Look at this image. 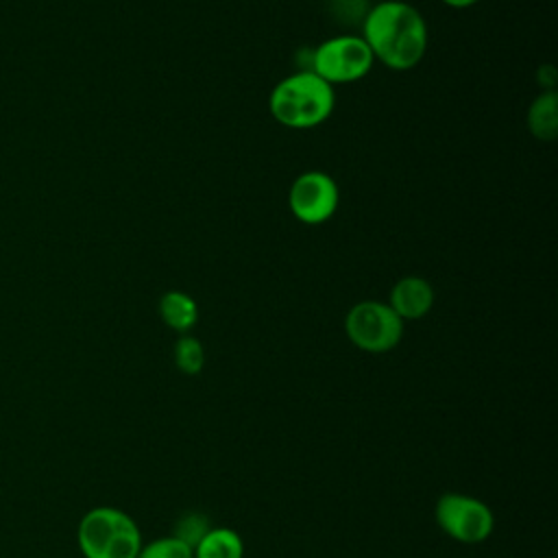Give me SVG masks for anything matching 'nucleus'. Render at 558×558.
Masks as SVG:
<instances>
[{
    "label": "nucleus",
    "instance_id": "1",
    "mask_svg": "<svg viewBox=\"0 0 558 558\" xmlns=\"http://www.w3.org/2000/svg\"><path fill=\"white\" fill-rule=\"evenodd\" d=\"M373 59L390 70H412L427 50V24L418 9L403 0H384L371 7L360 35Z\"/></svg>",
    "mask_w": 558,
    "mask_h": 558
},
{
    "label": "nucleus",
    "instance_id": "2",
    "mask_svg": "<svg viewBox=\"0 0 558 558\" xmlns=\"http://www.w3.org/2000/svg\"><path fill=\"white\" fill-rule=\"evenodd\" d=\"M333 87L310 70H299L281 78L268 98L272 118L288 129L318 126L333 113Z\"/></svg>",
    "mask_w": 558,
    "mask_h": 558
},
{
    "label": "nucleus",
    "instance_id": "3",
    "mask_svg": "<svg viewBox=\"0 0 558 558\" xmlns=\"http://www.w3.org/2000/svg\"><path fill=\"white\" fill-rule=\"evenodd\" d=\"M85 558H137L144 541L140 525L113 506H96L83 514L76 530Z\"/></svg>",
    "mask_w": 558,
    "mask_h": 558
},
{
    "label": "nucleus",
    "instance_id": "4",
    "mask_svg": "<svg viewBox=\"0 0 558 558\" xmlns=\"http://www.w3.org/2000/svg\"><path fill=\"white\" fill-rule=\"evenodd\" d=\"M373 63L375 59L360 35H336L312 50L310 72L333 87L364 78Z\"/></svg>",
    "mask_w": 558,
    "mask_h": 558
},
{
    "label": "nucleus",
    "instance_id": "5",
    "mask_svg": "<svg viewBox=\"0 0 558 558\" xmlns=\"http://www.w3.org/2000/svg\"><path fill=\"white\" fill-rule=\"evenodd\" d=\"M344 333L360 351L388 353L403 338V320L381 301H360L344 316Z\"/></svg>",
    "mask_w": 558,
    "mask_h": 558
},
{
    "label": "nucleus",
    "instance_id": "6",
    "mask_svg": "<svg viewBox=\"0 0 558 558\" xmlns=\"http://www.w3.org/2000/svg\"><path fill=\"white\" fill-rule=\"evenodd\" d=\"M434 517L438 527L453 541L477 545L493 534V510L477 497L464 493H445L438 497Z\"/></svg>",
    "mask_w": 558,
    "mask_h": 558
},
{
    "label": "nucleus",
    "instance_id": "7",
    "mask_svg": "<svg viewBox=\"0 0 558 558\" xmlns=\"http://www.w3.org/2000/svg\"><path fill=\"white\" fill-rule=\"evenodd\" d=\"M340 203V190L333 177L320 170L299 174L288 192V207L303 225H323L333 218Z\"/></svg>",
    "mask_w": 558,
    "mask_h": 558
},
{
    "label": "nucleus",
    "instance_id": "8",
    "mask_svg": "<svg viewBox=\"0 0 558 558\" xmlns=\"http://www.w3.org/2000/svg\"><path fill=\"white\" fill-rule=\"evenodd\" d=\"M388 305L401 320H418L434 305V288L423 277H401L390 290Z\"/></svg>",
    "mask_w": 558,
    "mask_h": 558
},
{
    "label": "nucleus",
    "instance_id": "9",
    "mask_svg": "<svg viewBox=\"0 0 558 558\" xmlns=\"http://www.w3.org/2000/svg\"><path fill=\"white\" fill-rule=\"evenodd\" d=\"M159 316L177 333H187L198 320L196 301L183 290H168L159 299Z\"/></svg>",
    "mask_w": 558,
    "mask_h": 558
},
{
    "label": "nucleus",
    "instance_id": "10",
    "mask_svg": "<svg viewBox=\"0 0 558 558\" xmlns=\"http://www.w3.org/2000/svg\"><path fill=\"white\" fill-rule=\"evenodd\" d=\"M527 129L541 142H551L558 135V96L541 92L527 109Z\"/></svg>",
    "mask_w": 558,
    "mask_h": 558
},
{
    "label": "nucleus",
    "instance_id": "11",
    "mask_svg": "<svg viewBox=\"0 0 558 558\" xmlns=\"http://www.w3.org/2000/svg\"><path fill=\"white\" fill-rule=\"evenodd\" d=\"M194 558H244V541L231 527H211L192 549Z\"/></svg>",
    "mask_w": 558,
    "mask_h": 558
},
{
    "label": "nucleus",
    "instance_id": "12",
    "mask_svg": "<svg viewBox=\"0 0 558 558\" xmlns=\"http://www.w3.org/2000/svg\"><path fill=\"white\" fill-rule=\"evenodd\" d=\"M172 355L177 368L185 375H198L205 366V349L201 340L190 333H181V338L174 342Z\"/></svg>",
    "mask_w": 558,
    "mask_h": 558
},
{
    "label": "nucleus",
    "instance_id": "13",
    "mask_svg": "<svg viewBox=\"0 0 558 558\" xmlns=\"http://www.w3.org/2000/svg\"><path fill=\"white\" fill-rule=\"evenodd\" d=\"M209 530H211L209 517L203 514V512L192 510V512H185V514H181V517L177 519V523H174L170 536H174L177 541H181L183 545H187L190 549H194V547L203 541V536H205Z\"/></svg>",
    "mask_w": 558,
    "mask_h": 558
},
{
    "label": "nucleus",
    "instance_id": "14",
    "mask_svg": "<svg viewBox=\"0 0 558 558\" xmlns=\"http://www.w3.org/2000/svg\"><path fill=\"white\" fill-rule=\"evenodd\" d=\"M137 558H194L192 549L177 541L174 536H161L144 543Z\"/></svg>",
    "mask_w": 558,
    "mask_h": 558
},
{
    "label": "nucleus",
    "instance_id": "15",
    "mask_svg": "<svg viewBox=\"0 0 558 558\" xmlns=\"http://www.w3.org/2000/svg\"><path fill=\"white\" fill-rule=\"evenodd\" d=\"M442 2L453 9H466V7H473L477 0H442Z\"/></svg>",
    "mask_w": 558,
    "mask_h": 558
}]
</instances>
